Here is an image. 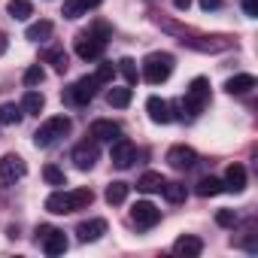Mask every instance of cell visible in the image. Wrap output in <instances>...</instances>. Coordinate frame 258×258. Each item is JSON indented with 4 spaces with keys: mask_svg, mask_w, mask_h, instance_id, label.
I'll return each mask as SVG.
<instances>
[{
    "mask_svg": "<svg viewBox=\"0 0 258 258\" xmlns=\"http://www.w3.org/2000/svg\"><path fill=\"white\" fill-rule=\"evenodd\" d=\"M118 70H121V76L131 82V85L140 79V70H137V61H134V58H121V61H118Z\"/></svg>",
    "mask_w": 258,
    "mask_h": 258,
    "instance_id": "obj_30",
    "label": "cell"
},
{
    "mask_svg": "<svg viewBox=\"0 0 258 258\" xmlns=\"http://www.w3.org/2000/svg\"><path fill=\"white\" fill-rule=\"evenodd\" d=\"M100 158V149H97V140H82L76 149H73V164L79 170H91Z\"/></svg>",
    "mask_w": 258,
    "mask_h": 258,
    "instance_id": "obj_10",
    "label": "cell"
},
{
    "mask_svg": "<svg viewBox=\"0 0 258 258\" xmlns=\"http://www.w3.org/2000/svg\"><path fill=\"white\" fill-rule=\"evenodd\" d=\"M94 7H100V0H67V4H64V16L67 19H79L88 10H94Z\"/></svg>",
    "mask_w": 258,
    "mask_h": 258,
    "instance_id": "obj_23",
    "label": "cell"
},
{
    "mask_svg": "<svg viewBox=\"0 0 258 258\" xmlns=\"http://www.w3.org/2000/svg\"><path fill=\"white\" fill-rule=\"evenodd\" d=\"M167 179L158 173V170H146L140 179H137V188L140 191H146V195H152V191H161V185H164Z\"/></svg>",
    "mask_w": 258,
    "mask_h": 258,
    "instance_id": "obj_22",
    "label": "cell"
},
{
    "mask_svg": "<svg viewBox=\"0 0 258 258\" xmlns=\"http://www.w3.org/2000/svg\"><path fill=\"white\" fill-rule=\"evenodd\" d=\"M131 222L137 225V228H155L158 222H161V210L155 207V204H149V201H137L134 207H131Z\"/></svg>",
    "mask_w": 258,
    "mask_h": 258,
    "instance_id": "obj_8",
    "label": "cell"
},
{
    "mask_svg": "<svg viewBox=\"0 0 258 258\" xmlns=\"http://www.w3.org/2000/svg\"><path fill=\"white\" fill-rule=\"evenodd\" d=\"M7 49H10V40H7V34H4V31H0V55H4Z\"/></svg>",
    "mask_w": 258,
    "mask_h": 258,
    "instance_id": "obj_37",
    "label": "cell"
},
{
    "mask_svg": "<svg viewBox=\"0 0 258 258\" xmlns=\"http://www.w3.org/2000/svg\"><path fill=\"white\" fill-rule=\"evenodd\" d=\"M109 158H112V164H115L118 170H127V167L137 161V146H134L131 140H124V137H115Z\"/></svg>",
    "mask_w": 258,
    "mask_h": 258,
    "instance_id": "obj_9",
    "label": "cell"
},
{
    "mask_svg": "<svg viewBox=\"0 0 258 258\" xmlns=\"http://www.w3.org/2000/svg\"><path fill=\"white\" fill-rule=\"evenodd\" d=\"M173 7H176V10H182V13H185V10H188V7H191V0H173Z\"/></svg>",
    "mask_w": 258,
    "mask_h": 258,
    "instance_id": "obj_38",
    "label": "cell"
},
{
    "mask_svg": "<svg viewBox=\"0 0 258 258\" xmlns=\"http://www.w3.org/2000/svg\"><path fill=\"white\" fill-rule=\"evenodd\" d=\"M255 88V76L252 73H240V76H231L228 82H225V91L228 94H246V91H252Z\"/></svg>",
    "mask_w": 258,
    "mask_h": 258,
    "instance_id": "obj_19",
    "label": "cell"
},
{
    "mask_svg": "<svg viewBox=\"0 0 258 258\" xmlns=\"http://www.w3.org/2000/svg\"><path fill=\"white\" fill-rule=\"evenodd\" d=\"M52 31H55V25H52V22H46V19H40V22L28 25L25 37H28V40H34V43H40V40H49V37H52Z\"/></svg>",
    "mask_w": 258,
    "mask_h": 258,
    "instance_id": "obj_24",
    "label": "cell"
},
{
    "mask_svg": "<svg viewBox=\"0 0 258 258\" xmlns=\"http://www.w3.org/2000/svg\"><path fill=\"white\" fill-rule=\"evenodd\" d=\"M170 73H173V55L170 52H152V55H146V61H143V79L149 85L167 82Z\"/></svg>",
    "mask_w": 258,
    "mask_h": 258,
    "instance_id": "obj_4",
    "label": "cell"
},
{
    "mask_svg": "<svg viewBox=\"0 0 258 258\" xmlns=\"http://www.w3.org/2000/svg\"><path fill=\"white\" fill-rule=\"evenodd\" d=\"M43 79H46V70H43L40 64H34V67H28V70H25V85H28V88L43 85Z\"/></svg>",
    "mask_w": 258,
    "mask_h": 258,
    "instance_id": "obj_31",
    "label": "cell"
},
{
    "mask_svg": "<svg viewBox=\"0 0 258 258\" xmlns=\"http://www.w3.org/2000/svg\"><path fill=\"white\" fill-rule=\"evenodd\" d=\"M146 112H149V118H152L155 124H167V121H173L170 103L161 100V97H149V100H146Z\"/></svg>",
    "mask_w": 258,
    "mask_h": 258,
    "instance_id": "obj_15",
    "label": "cell"
},
{
    "mask_svg": "<svg viewBox=\"0 0 258 258\" xmlns=\"http://www.w3.org/2000/svg\"><path fill=\"white\" fill-rule=\"evenodd\" d=\"M127 191H131V185H127V182H121V179H115V182H109L106 185V204L109 207H118V204H124L127 201Z\"/></svg>",
    "mask_w": 258,
    "mask_h": 258,
    "instance_id": "obj_20",
    "label": "cell"
},
{
    "mask_svg": "<svg viewBox=\"0 0 258 258\" xmlns=\"http://www.w3.org/2000/svg\"><path fill=\"white\" fill-rule=\"evenodd\" d=\"M109 34V28L100 22V25H94V31H88V34H79L76 37V55L82 58V61H97L100 55H103V46H106V37Z\"/></svg>",
    "mask_w": 258,
    "mask_h": 258,
    "instance_id": "obj_3",
    "label": "cell"
},
{
    "mask_svg": "<svg viewBox=\"0 0 258 258\" xmlns=\"http://www.w3.org/2000/svg\"><path fill=\"white\" fill-rule=\"evenodd\" d=\"M243 10H246L249 19H255L258 16V0H243Z\"/></svg>",
    "mask_w": 258,
    "mask_h": 258,
    "instance_id": "obj_35",
    "label": "cell"
},
{
    "mask_svg": "<svg viewBox=\"0 0 258 258\" xmlns=\"http://www.w3.org/2000/svg\"><path fill=\"white\" fill-rule=\"evenodd\" d=\"M131 97H134L131 88H109V94H106L109 106H115V109H124L127 103H131Z\"/></svg>",
    "mask_w": 258,
    "mask_h": 258,
    "instance_id": "obj_28",
    "label": "cell"
},
{
    "mask_svg": "<svg viewBox=\"0 0 258 258\" xmlns=\"http://www.w3.org/2000/svg\"><path fill=\"white\" fill-rule=\"evenodd\" d=\"M40 58H43L46 64H52V67H55V73H64V70L70 67V58H67V52H64V46H58V43L46 46Z\"/></svg>",
    "mask_w": 258,
    "mask_h": 258,
    "instance_id": "obj_14",
    "label": "cell"
},
{
    "mask_svg": "<svg viewBox=\"0 0 258 258\" xmlns=\"http://www.w3.org/2000/svg\"><path fill=\"white\" fill-rule=\"evenodd\" d=\"M173 252H176V255H185V258H198V255L204 252V243H201V237L182 234V237L173 243Z\"/></svg>",
    "mask_w": 258,
    "mask_h": 258,
    "instance_id": "obj_17",
    "label": "cell"
},
{
    "mask_svg": "<svg viewBox=\"0 0 258 258\" xmlns=\"http://www.w3.org/2000/svg\"><path fill=\"white\" fill-rule=\"evenodd\" d=\"M94 201V191L91 188H73V191H52L46 198V210L55 213V216H67V213H76V210H85L88 204Z\"/></svg>",
    "mask_w": 258,
    "mask_h": 258,
    "instance_id": "obj_1",
    "label": "cell"
},
{
    "mask_svg": "<svg viewBox=\"0 0 258 258\" xmlns=\"http://www.w3.org/2000/svg\"><path fill=\"white\" fill-rule=\"evenodd\" d=\"M70 127H73V121H70L67 115H52V118H46V121L40 124V131L34 134L37 149H49V146H55L61 137L70 134Z\"/></svg>",
    "mask_w": 258,
    "mask_h": 258,
    "instance_id": "obj_2",
    "label": "cell"
},
{
    "mask_svg": "<svg viewBox=\"0 0 258 258\" xmlns=\"http://www.w3.org/2000/svg\"><path fill=\"white\" fill-rule=\"evenodd\" d=\"M207 103H210V79L195 76V79H191V85L185 88L182 106H185V112H188V115H201V112L207 109Z\"/></svg>",
    "mask_w": 258,
    "mask_h": 258,
    "instance_id": "obj_5",
    "label": "cell"
},
{
    "mask_svg": "<svg viewBox=\"0 0 258 258\" xmlns=\"http://www.w3.org/2000/svg\"><path fill=\"white\" fill-rule=\"evenodd\" d=\"M43 240V249H46V255H64L67 252V237H64V231H58V228H49V234L46 237H40Z\"/></svg>",
    "mask_w": 258,
    "mask_h": 258,
    "instance_id": "obj_16",
    "label": "cell"
},
{
    "mask_svg": "<svg viewBox=\"0 0 258 258\" xmlns=\"http://www.w3.org/2000/svg\"><path fill=\"white\" fill-rule=\"evenodd\" d=\"M225 188L228 191H243L246 188V167L243 164H231L225 170Z\"/></svg>",
    "mask_w": 258,
    "mask_h": 258,
    "instance_id": "obj_18",
    "label": "cell"
},
{
    "mask_svg": "<svg viewBox=\"0 0 258 258\" xmlns=\"http://www.w3.org/2000/svg\"><path fill=\"white\" fill-rule=\"evenodd\" d=\"M222 7V0H201V10L204 13H210V10H219Z\"/></svg>",
    "mask_w": 258,
    "mask_h": 258,
    "instance_id": "obj_36",
    "label": "cell"
},
{
    "mask_svg": "<svg viewBox=\"0 0 258 258\" xmlns=\"http://www.w3.org/2000/svg\"><path fill=\"white\" fill-rule=\"evenodd\" d=\"M195 161H198V155H195L191 146H173V149L167 152V164H170L173 170H191Z\"/></svg>",
    "mask_w": 258,
    "mask_h": 258,
    "instance_id": "obj_12",
    "label": "cell"
},
{
    "mask_svg": "<svg viewBox=\"0 0 258 258\" xmlns=\"http://www.w3.org/2000/svg\"><path fill=\"white\" fill-rule=\"evenodd\" d=\"M22 106H16V103H4L0 106V124H19L22 121Z\"/></svg>",
    "mask_w": 258,
    "mask_h": 258,
    "instance_id": "obj_29",
    "label": "cell"
},
{
    "mask_svg": "<svg viewBox=\"0 0 258 258\" xmlns=\"http://www.w3.org/2000/svg\"><path fill=\"white\" fill-rule=\"evenodd\" d=\"M25 173H28V164H25L22 155H4L0 158V188L16 185Z\"/></svg>",
    "mask_w": 258,
    "mask_h": 258,
    "instance_id": "obj_6",
    "label": "cell"
},
{
    "mask_svg": "<svg viewBox=\"0 0 258 258\" xmlns=\"http://www.w3.org/2000/svg\"><path fill=\"white\" fill-rule=\"evenodd\" d=\"M118 134H121V127H118V121H112V118H97V121H91V127H88V137L97 140V143H112Z\"/></svg>",
    "mask_w": 258,
    "mask_h": 258,
    "instance_id": "obj_11",
    "label": "cell"
},
{
    "mask_svg": "<svg viewBox=\"0 0 258 258\" xmlns=\"http://www.w3.org/2000/svg\"><path fill=\"white\" fill-rule=\"evenodd\" d=\"M161 191H164V198H167L170 204H182V201L188 198V188H185L182 182H164Z\"/></svg>",
    "mask_w": 258,
    "mask_h": 258,
    "instance_id": "obj_27",
    "label": "cell"
},
{
    "mask_svg": "<svg viewBox=\"0 0 258 258\" xmlns=\"http://www.w3.org/2000/svg\"><path fill=\"white\" fill-rule=\"evenodd\" d=\"M219 191H225V182L216 179V176H204V179L198 182V195H201V198H216Z\"/></svg>",
    "mask_w": 258,
    "mask_h": 258,
    "instance_id": "obj_26",
    "label": "cell"
},
{
    "mask_svg": "<svg viewBox=\"0 0 258 258\" xmlns=\"http://www.w3.org/2000/svg\"><path fill=\"white\" fill-rule=\"evenodd\" d=\"M43 179H46L49 185H67V176H64V170H58L55 164H46V167H43Z\"/></svg>",
    "mask_w": 258,
    "mask_h": 258,
    "instance_id": "obj_32",
    "label": "cell"
},
{
    "mask_svg": "<svg viewBox=\"0 0 258 258\" xmlns=\"http://www.w3.org/2000/svg\"><path fill=\"white\" fill-rule=\"evenodd\" d=\"M94 94H97V79L94 76H82V79H76L70 88H67V100L70 103H76V106H85V103H91L94 100Z\"/></svg>",
    "mask_w": 258,
    "mask_h": 258,
    "instance_id": "obj_7",
    "label": "cell"
},
{
    "mask_svg": "<svg viewBox=\"0 0 258 258\" xmlns=\"http://www.w3.org/2000/svg\"><path fill=\"white\" fill-rule=\"evenodd\" d=\"M216 222H219L222 228H234V225H237V213H234V210H219V213H216Z\"/></svg>",
    "mask_w": 258,
    "mask_h": 258,
    "instance_id": "obj_34",
    "label": "cell"
},
{
    "mask_svg": "<svg viewBox=\"0 0 258 258\" xmlns=\"http://www.w3.org/2000/svg\"><path fill=\"white\" fill-rule=\"evenodd\" d=\"M112 76H115V67H112V64H106V61H103V64L97 67V73H94L97 85H106V82H112Z\"/></svg>",
    "mask_w": 258,
    "mask_h": 258,
    "instance_id": "obj_33",
    "label": "cell"
},
{
    "mask_svg": "<svg viewBox=\"0 0 258 258\" xmlns=\"http://www.w3.org/2000/svg\"><path fill=\"white\" fill-rule=\"evenodd\" d=\"M76 234H79V240H82V243H94V240H100V237L106 234V222H103V219L79 222V225H76Z\"/></svg>",
    "mask_w": 258,
    "mask_h": 258,
    "instance_id": "obj_13",
    "label": "cell"
},
{
    "mask_svg": "<svg viewBox=\"0 0 258 258\" xmlns=\"http://www.w3.org/2000/svg\"><path fill=\"white\" fill-rule=\"evenodd\" d=\"M43 106H46V97L40 94V91H25V97H22V112H28V115H40L43 112Z\"/></svg>",
    "mask_w": 258,
    "mask_h": 258,
    "instance_id": "obj_21",
    "label": "cell"
},
{
    "mask_svg": "<svg viewBox=\"0 0 258 258\" xmlns=\"http://www.w3.org/2000/svg\"><path fill=\"white\" fill-rule=\"evenodd\" d=\"M7 10H10V16L19 19V22H25V19L34 16V4H31V0H10Z\"/></svg>",
    "mask_w": 258,
    "mask_h": 258,
    "instance_id": "obj_25",
    "label": "cell"
}]
</instances>
